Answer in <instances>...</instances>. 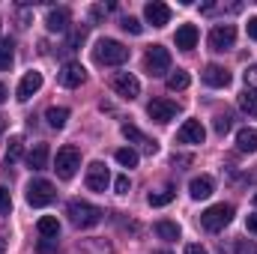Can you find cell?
Instances as JSON below:
<instances>
[{
    "mask_svg": "<svg viewBox=\"0 0 257 254\" xmlns=\"http://www.w3.org/2000/svg\"><path fill=\"white\" fill-rule=\"evenodd\" d=\"M66 215H69V221H72L75 227H96V224L102 221V215H105V212H102L99 206L87 203V200H69Z\"/></svg>",
    "mask_w": 257,
    "mask_h": 254,
    "instance_id": "1",
    "label": "cell"
},
{
    "mask_svg": "<svg viewBox=\"0 0 257 254\" xmlns=\"http://www.w3.org/2000/svg\"><path fill=\"white\" fill-rule=\"evenodd\" d=\"M93 57L102 66H123L128 60V48L117 39H99L93 48Z\"/></svg>",
    "mask_w": 257,
    "mask_h": 254,
    "instance_id": "2",
    "label": "cell"
},
{
    "mask_svg": "<svg viewBox=\"0 0 257 254\" xmlns=\"http://www.w3.org/2000/svg\"><path fill=\"white\" fill-rule=\"evenodd\" d=\"M230 218H233V206L230 203H212L209 209L200 212V224L206 230H224L230 224Z\"/></svg>",
    "mask_w": 257,
    "mask_h": 254,
    "instance_id": "3",
    "label": "cell"
},
{
    "mask_svg": "<svg viewBox=\"0 0 257 254\" xmlns=\"http://www.w3.org/2000/svg\"><path fill=\"white\" fill-rule=\"evenodd\" d=\"M78 168H81V153H78V147H72V144L60 147V150H57V162H54L57 177H60V180H72Z\"/></svg>",
    "mask_w": 257,
    "mask_h": 254,
    "instance_id": "4",
    "label": "cell"
},
{
    "mask_svg": "<svg viewBox=\"0 0 257 254\" xmlns=\"http://www.w3.org/2000/svg\"><path fill=\"white\" fill-rule=\"evenodd\" d=\"M209 51H215V54H224V51H230L233 48V42H236V27L233 24H215L212 30H209Z\"/></svg>",
    "mask_w": 257,
    "mask_h": 254,
    "instance_id": "5",
    "label": "cell"
},
{
    "mask_svg": "<svg viewBox=\"0 0 257 254\" xmlns=\"http://www.w3.org/2000/svg\"><path fill=\"white\" fill-rule=\"evenodd\" d=\"M144 66H147V72H150L153 78L171 72V51H168L165 45H150V48H147V57H144Z\"/></svg>",
    "mask_w": 257,
    "mask_h": 254,
    "instance_id": "6",
    "label": "cell"
},
{
    "mask_svg": "<svg viewBox=\"0 0 257 254\" xmlns=\"http://www.w3.org/2000/svg\"><path fill=\"white\" fill-rule=\"evenodd\" d=\"M111 90L120 96V99H138L141 96V81L132 75V72H117L114 78H111Z\"/></svg>",
    "mask_w": 257,
    "mask_h": 254,
    "instance_id": "7",
    "label": "cell"
},
{
    "mask_svg": "<svg viewBox=\"0 0 257 254\" xmlns=\"http://www.w3.org/2000/svg\"><path fill=\"white\" fill-rule=\"evenodd\" d=\"M54 194H57V191H54V186H51L48 180H30V183H27V203L36 206V209H39V206H48V203L54 200Z\"/></svg>",
    "mask_w": 257,
    "mask_h": 254,
    "instance_id": "8",
    "label": "cell"
},
{
    "mask_svg": "<svg viewBox=\"0 0 257 254\" xmlns=\"http://www.w3.org/2000/svg\"><path fill=\"white\" fill-rule=\"evenodd\" d=\"M147 114H150V120H156V123H171V120L180 114V105L171 102V99H153V102L147 105Z\"/></svg>",
    "mask_w": 257,
    "mask_h": 254,
    "instance_id": "9",
    "label": "cell"
},
{
    "mask_svg": "<svg viewBox=\"0 0 257 254\" xmlns=\"http://www.w3.org/2000/svg\"><path fill=\"white\" fill-rule=\"evenodd\" d=\"M87 189L90 191H105L108 189V183H111V174H108V168L102 165V162H90V168H87Z\"/></svg>",
    "mask_w": 257,
    "mask_h": 254,
    "instance_id": "10",
    "label": "cell"
},
{
    "mask_svg": "<svg viewBox=\"0 0 257 254\" xmlns=\"http://www.w3.org/2000/svg\"><path fill=\"white\" fill-rule=\"evenodd\" d=\"M123 138H126V141H132V144H138V147H141V150H144L147 156H156V153H159V141L147 138V135H144L141 129L132 126V123H126V126H123Z\"/></svg>",
    "mask_w": 257,
    "mask_h": 254,
    "instance_id": "11",
    "label": "cell"
},
{
    "mask_svg": "<svg viewBox=\"0 0 257 254\" xmlns=\"http://www.w3.org/2000/svg\"><path fill=\"white\" fill-rule=\"evenodd\" d=\"M144 15H147V21H150L153 27H165V24L171 21V6L162 3V0H150V3L144 6Z\"/></svg>",
    "mask_w": 257,
    "mask_h": 254,
    "instance_id": "12",
    "label": "cell"
},
{
    "mask_svg": "<svg viewBox=\"0 0 257 254\" xmlns=\"http://www.w3.org/2000/svg\"><path fill=\"white\" fill-rule=\"evenodd\" d=\"M84 78H87V69H84L81 63H66L63 69H60V75H57V81H60L63 87H69V90L81 87Z\"/></svg>",
    "mask_w": 257,
    "mask_h": 254,
    "instance_id": "13",
    "label": "cell"
},
{
    "mask_svg": "<svg viewBox=\"0 0 257 254\" xmlns=\"http://www.w3.org/2000/svg\"><path fill=\"white\" fill-rule=\"evenodd\" d=\"M203 138H206V129L200 126V120H186L177 132L180 144H203Z\"/></svg>",
    "mask_w": 257,
    "mask_h": 254,
    "instance_id": "14",
    "label": "cell"
},
{
    "mask_svg": "<svg viewBox=\"0 0 257 254\" xmlns=\"http://www.w3.org/2000/svg\"><path fill=\"white\" fill-rule=\"evenodd\" d=\"M39 87H42V72H27V75L21 78L18 90H15V99H18V102H27L33 93H39Z\"/></svg>",
    "mask_w": 257,
    "mask_h": 254,
    "instance_id": "15",
    "label": "cell"
},
{
    "mask_svg": "<svg viewBox=\"0 0 257 254\" xmlns=\"http://www.w3.org/2000/svg\"><path fill=\"white\" fill-rule=\"evenodd\" d=\"M203 84H206V87L221 90V87H227V84H230V72H227L224 66H218V63H209L206 69H203Z\"/></svg>",
    "mask_w": 257,
    "mask_h": 254,
    "instance_id": "16",
    "label": "cell"
},
{
    "mask_svg": "<svg viewBox=\"0 0 257 254\" xmlns=\"http://www.w3.org/2000/svg\"><path fill=\"white\" fill-rule=\"evenodd\" d=\"M69 21H72V12L60 6V9H51L48 12V18H45V27L51 30V33H63L66 27H69Z\"/></svg>",
    "mask_w": 257,
    "mask_h": 254,
    "instance_id": "17",
    "label": "cell"
},
{
    "mask_svg": "<svg viewBox=\"0 0 257 254\" xmlns=\"http://www.w3.org/2000/svg\"><path fill=\"white\" fill-rule=\"evenodd\" d=\"M45 165H48V144H36L27 153V168L30 171H45Z\"/></svg>",
    "mask_w": 257,
    "mask_h": 254,
    "instance_id": "18",
    "label": "cell"
},
{
    "mask_svg": "<svg viewBox=\"0 0 257 254\" xmlns=\"http://www.w3.org/2000/svg\"><path fill=\"white\" fill-rule=\"evenodd\" d=\"M215 189V183H212V177H194L192 183H189V194H192L194 200H203V197H209Z\"/></svg>",
    "mask_w": 257,
    "mask_h": 254,
    "instance_id": "19",
    "label": "cell"
},
{
    "mask_svg": "<svg viewBox=\"0 0 257 254\" xmlns=\"http://www.w3.org/2000/svg\"><path fill=\"white\" fill-rule=\"evenodd\" d=\"M194 45H197V27H194V24H183V27L177 30V48L192 51Z\"/></svg>",
    "mask_w": 257,
    "mask_h": 254,
    "instance_id": "20",
    "label": "cell"
},
{
    "mask_svg": "<svg viewBox=\"0 0 257 254\" xmlns=\"http://www.w3.org/2000/svg\"><path fill=\"white\" fill-rule=\"evenodd\" d=\"M236 150L239 153H257V129H239L236 132Z\"/></svg>",
    "mask_w": 257,
    "mask_h": 254,
    "instance_id": "21",
    "label": "cell"
},
{
    "mask_svg": "<svg viewBox=\"0 0 257 254\" xmlns=\"http://www.w3.org/2000/svg\"><path fill=\"white\" fill-rule=\"evenodd\" d=\"M39 233H42L45 239H57V236H60V221L51 218V215H42V218H39Z\"/></svg>",
    "mask_w": 257,
    "mask_h": 254,
    "instance_id": "22",
    "label": "cell"
},
{
    "mask_svg": "<svg viewBox=\"0 0 257 254\" xmlns=\"http://www.w3.org/2000/svg\"><path fill=\"white\" fill-rule=\"evenodd\" d=\"M189 84H192V78H189L186 69H177V72L168 75V90H174V93H177V90H186Z\"/></svg>",
    "mask_w": 257,
    "mask_h": 254,
    "instance_id": "23",
    "label": "cell"
},
{
    "mask_svg": "<svg viewBox=\"0 0 257 254\" xmlns=\"http://www.w3.org/2000/svg\"><path fill=\"white\" fill-rule=\"evenodd\" d=\"M45 120H48V126L51 129H63L66 120H69V108H48Z\"/></svg>",
    "mask_w": 257,
    "mask_h": 254,
    "instance_id": "24",
    "label": "cell"
},
{
    "mask_svg": "<svg viewBox=\"0 0 257 254\" xmlns=\"http://www.w3.org/2000/svg\"><path fill=\"white\" fill-rule=\"evenodd\" d=\"M15 63V45L12 39H0V69H9Z\"/></svg>",
    "mask_w": 257,
    "mask_h": 254,
    "instance_id": "25",
    "label": "cell"
},
{
    "mask_svg": "<svg viewBox=\"0 0 257 254\" xmlns=\"http://www.w3.org/2000/svg\"><path fill=\"white\" fill-rule=\"evenodd\" d=\"M156 233L162 239H180V224L177 221H159L156 224Z\"/></svg>",
    "mask_w": 257,
    "mask_h": 254,
    "instance_id": "26",
    "label": "cell"
},
{
    "mask_svg": "<svg viewBox=\"0 0 257 254\" xmlns=\"http://www.w3.org/2000/svg\"><path fill=\"white\" fill-rule=\"evenodd\" d=\"M239 108H242L248 117H257V93L254 90H245V93L239 96Z\"/></svg>",
    "mask_w": 257,
    "mask_h": 254,
    "instance_id": "27",
    "label": "cell"
},
{
    "mask_svg": "<svg viewBox=\"0 0 257 254\" xmlns=\"http://www.w3.org/2000/svg\"><path fill=\"white\" fill-rule=\"evenodd\" d=\"M21 153H24L21 138H12V141H9V147H6V168H9V165H15V162L21 159Z\"/></svg>",
    "mask_w": 257,
    "mask_h": 254,
    "instance_id": "28",
    "label": "cell"
},
{
    "mask_svg": "<svg viewBox=\"0 0 257 254\" xmlns=\"http://www.w3.org/2000/svg\"><path fill=\"white\" fill-rule=\"evenodd\" d=\"M117 162H120L123 168H135V165H138V150H132V147H120V150H117Z\"/></svg>",
    "mask_w": 257,
    "mask_h": 254,
    "instance_id": "29",
    "label": "cell"
},
{
    "mask_svg": "<svg viewBox=\"0 0 257 254\" xmlns=\"http://www.w3.org/2000/svg\"><path fill=\"white\" fill-rule=\"evenodd\" d=\"M174 200V189H165V191H153L150 197H147V203L150 206H168Z\"/></svg>",
    "mask_w": 257,
    "mask_h": 254,
    "instance_id": "30",
    "label": "cell"
},
{
    "mask_svg": "<svg viewBox=\"0 0 257 254\" xmlns=\"http://www.w3.org/2000/svg\"><path fill=\"white\" fill-rule=\"evenodd\" d=\"M120 27H123L126 33H132V36H141V33H144V24H141L138 18H132V15L123 18V24H120Z\"/></svg>",
    "mask_w": 257,
    "mask_h": 254,
    "instance_id": "31",
    "label": "cell"
},
{
    "mask_svg": "<svg viewBox=\"0 0 257 254\" xmlns=\"http://www.w3.org/2000/svg\"><path fill=\"white\" fill-rule=\"evenodd\" d=\"M230 126H233V117L230 114H218L215 117V135H227Z\"/></svg>",
    "mask_w": 257,
    "mask_h": 254,
    "instance_id": "32",
    "label": "cell"
},
{
    "mask_svg": "<svg viewBox=\"0 0 257 254\" xmlns=\"http://www.w3.org/2000/svg\"><path fill=\"white\" fill-rule=\"evenodd\" d=\"M9 212H12V197L6 186H0V215H9Z\"/></svg>",
    "mask_w": 257,
    "mask_h": 254,
    "instance_id": "33",
    "label": "cell"
},
{
    "mask_svg": "<svg viewBox=\"0 0 257 254\" xmlns=\"http://www.w3.org/2000/svg\"><path fill=\"white\" fill-rule=\"evenodd\" d=\"M245 90H254L257 93V63L245 69Z\"/></svg>",
    "mask_w": 257,
    "mask_h": 254,
    "instance_id": "34",
    "label": "cell"
},
{
    "mask_svg": "<svg viewBox=\"0 0 257 254\" xmlns=\"http://www.w3.org/2000/svg\"><path fill=\"white\" fill-rule=\"evenodd\" d=\"M36 251L39 254H57V239H39Z\"/></svg>",
    "mask_w": 257,
    "mask_h": 254,
    "instance_id": "35",
    "label": "cell"
},
{
    "mask_svg": "<svg viewBox=\"0 0 257 254\" xmlns=\"http://www.w3.org/2000/svg\"><path fill=\"white\" fill-rule=\"evenodd\" d=\"M236 254H257V245H254V242L239 239V242H236Z\"/></svg>",
    "mask_w": 257,
    "mask_h": 254,
    "instance_id": "36",
    "label": "cell"
},
{
    "mask_svg": "<svg viewBox=\"0 0 257 254\" xmlns=\"http://www.w3.org/2000/svg\"><path fill=\"white\" fill-rule=\"evenodd\" d=\"M114 189H117V194H128V177H126V174L114 180Z\"/></svg>",
    "mask_w": 257,
    "mask_h": 254,
    "instance_id": "37",
    "label": "cell"
},
{
    "mask_svg": "<svg viewBox=\"0 0 257 254\" xmlns=\"http://www.w3.org/2000/svg\"><path fill=\"white\" fill-rule=\"evenodd\" d=\"M186 254H206V248L197 245V242H189V245H186Z\"/></svg>",
    "mask_w": 257,
    "mask_h": 254,
    "instance_id": "38",
    "label": "cell"
},
{
    "mask_svg": "<svg viewBox=\"0 0 257 254\" xmlns=\"http://www.w3.org/2000/svg\"><path fill=\"white\" fill-rule=\"evenodd\" d=\"M245 227H248L251 233H257V212H254V215H248V218H245Z\"/></svg>",
    "mask_w": 257,
    "mask_h": 254,
    "instance_id": "39",
    "label": "cell"
},
{
    "mask_svg": "<svg viewBox=\"0 0 257 254\" xmlns=\"http://www.w3.org/2000/svg\"><path fill=\"white\" fill-rule=\"evenodd\" d=\"M248 36L257 39V18H248Z\"/></svg>",
    "mask_w": 257,
    "mask_h": 254,
    "instance_id": "40",
    "label": "cell"
},
{
    "mask_svg": "<svg viewBox=\"0 0 257 254\" xmlns=\"http://www.w3.org/2000/svg\"><path fill=\"white\" fill-rule=\"evenodd\" d=\"M3 102H6V87L0 84V105H3Z\"/></svg>",
    "mask_w": 257,
    "mask_h": 254,
    "instance_id": "41",
    "label": "cell"
},
{
    "mask_svg": "<svg viewBox=\"0 0 257 254\" xmlns=\"http://www.w3.org/2000/svg\"><path fill=\"white\" fill-rule=\"evenodd\" d=\"M6 251V239H3V236H0V254Z\"/></svg>",
    "mask_w": 257,
    "mask_h": 254,
    "instance_id": "42",
    "label": "cell"
},
{
    "mask_svg": "<svg viewBox=\"0 0 257 254\" xmlns=\"http://www.w3.org/2000/svg\"><path fill=\"white\" fill-rule=\"evenodd\" d=\"M3 129H6V117H0V135H3Z\"/></svg>",
    "mask_w": 257,
    "mask_h": 254,
    "instance_id": "43",
    "label": "cell"
},
{
    "mask_svg": "<svg viewBox=\"0 0 257 254\" xmlns=\"http://www.w3.org/2000/svg\"><path fill=\"white\" fill-rule=\"evenodd\" d=\"M254 206H257V194H254Z\"/></svg>",
    "mask_w": 257,
    "mask_h": 254,
    "instance_id": "44",
    "label": "cell"
}]
</instances>
